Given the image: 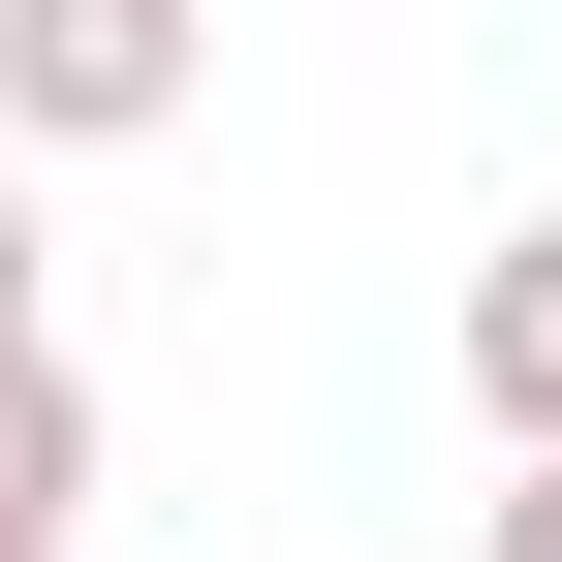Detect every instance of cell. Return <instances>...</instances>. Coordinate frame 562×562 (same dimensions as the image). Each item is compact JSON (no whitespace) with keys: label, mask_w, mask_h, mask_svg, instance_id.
<instances>
[{"label":"cell","mask_w":562,"mask_h":562,"mask_svg":"<svg viewBox=\"0 0 562 562\" xmlns=\"http://www.w3.org/2000/svg\"><path fill=\"white\" fill-rule=\"evenodd\" d=\"M250 562H281V531H250Z\"/></svg>","instance_id":"obj_6"},{"label":"cell","mask_w":562,"mask_h":562,"mask_svg":"<svg viewBox=\"0 0 562 562\" xmlns=\"http://www.w3.org/2000/svg\"><path fill=\"white\" fill-rule=\"evenodd\" d=\"M94 531V375H0V562Z\"/></svg>","instance_id":"obj_3"},{"label":"cell","mask_w":562,"mask_h":562,"mask_svg":"<svg viewBox=\"0 0 562 562\" xmlns=\"http://www.w3.org/2000/svg\"><path fill=\"white\" fill-rule=\"evenodd\" d=\"M469 406H501V469H562V220L469 250Z\"/></svg>","instance_id":"obj_2"},{"label":"cell","mask_w":562,"mask_h":562,"mask_svg":"<svg viewBox=\"0 0 562 562\" xmlns=\"http://www.w3.org/2000/svg\"><path fill=\"white\" fill-rule=\"evenodd\" d=\"M188 0H0V157H125V125H188Z\"/></svg>","instance_id":"obj_1"},{"label":"cell","mask_w":562,"mask_h":562,"mask_svg":"<svg viewBox=\"0 0 562 562\" xmlns=\"http://www.w3.org/2000/svg\"><path fill=\"white\" fill-rule=\"evenodd\" d=\"M469 562H562V469H501V501H469Z\"/></svg>","instance_id":"obj_5"},{"label":"cell","mask_w":562,"mask_h":562,"mask_svg":"<svg viewBox=\"0 0 562 562\" xmlns=\"http://www.w3.org/2000/svg\"><path fill=\"white\" fill-rule=\"evenodd\" d=\"M0 375H63V313H32V188H0Z\"/></svg>","instance_id":"obj_4"}]
</instances>
